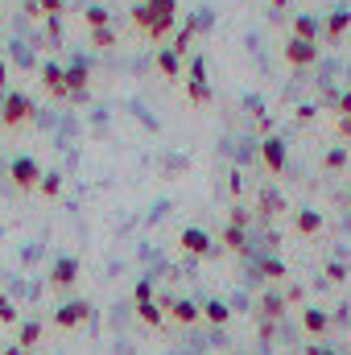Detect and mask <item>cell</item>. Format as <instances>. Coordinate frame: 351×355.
<instances>
[{"instance_id":"obj_1","label":"cell","mask_w":351,"mask_h":355,"mask_svg":"<svg viewBox=\"0 0 351 355\" xmlns=\"http://www.w3.org/2000/svg\"><path fill=\"white\" fill-rule=\"evenodd\" d=\"M0 120H4V128H17V124L33 120V99L25 91H8L4 95V107H0Z\"/></svg>"},{"instance_id":"obj_2","label":"cell","mask_w":351,"mask_h":355,"mask_svg":"<svg viewBox=\"0 0 351 355\" xmlns=\"http://www.w3.org/2000/svg\"><path fill=\"white\" fill-rule=\"evenodd\" d=\"M186 95L190 103H211V87H207V58L194 54L190 67H186Z\"/></svg>"},{"instance_id":"obj_3","label":"cell","mask_w":351,"mask_h":355,"mask_svg":"<svg viewBox=\"0 0 351 355\" xmlns=\"http://www.w3.org/2000/svg\"><path fill=\"white\" fill-rule=\"evenodd\" d=\"M8 178H12V186H17V190H37V186H42V166H37L33 157H25V153H21V157H12V162H8Z\"/></svg>"},{"instance_id":"obj_4","label":"cell","mask_w":351,"mask_h":355,"mask_svg":"<svg viewBox=\"0 0 351 355\" xmlns=\"http://www.w3.org/2000/svg\"><path fill=\"white\" fill-rule=\"evenodd\" d=\"M91 318V306L83 297H75V302H62L58 310H54V322H58V331H75V327H83Z\"/></svg>"},{"instance_id":"obj_5","label":"cell","mask_w":351,"mask_h":355,"mask_svg":"<svg viewBox=\"0 0 351 355\" xmlns=\"http://www.w3.org/2000/svg\"><path fill=\"white\" fill-rule=\"evenodd\" d=\"M285 162H289V149H285V141H281V137H264V141H261V166H264L273 178H277L281 170H285Z\"/></svg>"},{"instance_id":"obj_6","label":"cell","mask_w":351,"mask_h":355,"mask_svg":"<svg viewBox=\"0 0 351 355\" xmlns=\"http://www.w3.org/2000/svg\"><path fill=\"white\" fill-rule=\"evenodd\" d=\"M75 281H79V257H58L50 268V285L58 293H67V289H75Z\"/></svg>"},{"instance_id":"obj_7","label":"cell","mask_w":351,"mask_h":355,"mask_svg":"<svg viewBox=\"0 0 351 355\" xmlns=\"http://www.w3.org/2000/svg\"><path fill=\"white\" fill-rule=\"evenodd\" d=\"M285 62H289V67H314V62H318V46L289 37V42H285Z\"/></svg>"},{"instance_id":"obj_8","label":"cell","mask_w":351,"mask_h":355,"mask_svg":"<svg viewBox=\"0 0 351 355\" xmlns=\"http://www.w3.org/2000/svg\"><path fill=\"white\" fill-rule=\"evenodd\" d=\"M178 248H182L186 257H211V236H207L203 227H186V232L178 236Z\"/></svg>"},{"instance_id":"obj_9","label":"cell","mask_w":351,"mask_h":355,"mask_svg":"<svg viewBox=\"0 0 351 355\" xmlns=\"http://www.w3.org/2000/svg\"><path fill=\"white\" fill-rule=\"evenodd\" d=\"M162 310H170V318L182 322V327H194L203 318V306H194L190 297H178V302H162Z\"/></svg>"},{"instance_id":"obj_10","label":"cell","mask_w":351,"mask_h":355,"mask_svg":"<svg viewBox=\"0 0 351 355\" xmlns=\"http://www.w3.org/2000/svg\"><path fill=\"white\" fill-rule=\"evenodd\" d=\"M87 83H91L87 62H71L67 67V99H83L87 95Z\"/></svg>"},{"instance_id":"obj_11","label":"cell","mask_w":351,"mask_h":355,"mask_svg":"<svg viewBox=\"0 0 351 355\" xmlns=\"http://www.w3.org/2000/svg\"><path fill=\"white\" fill-rule=\"evenodd\" d=\"M348 29H351V12H348V8L327 12V21H323V37H327V42H339Z\"/></svg>"},{"instance_id":"obj_12","label":"cell","mask_w":351,"mask_h":355,"mask_svg":"<svg viewBox=\"0 0 351 355\" xmlns=\"http://www.w3.org/2000/svg\"><path fill=\"white\" fill-rule=\"evenodd\" d=\"M42 83L50 95H58V99H67V67H58V62H46L42 67Z\"/></svg>"},{"instance_id":"obj_13","label":"cell","mask_w":351,"mask_h":355,"mask_svg":"<svg viewBox=\"0 0 351 355\" xmlns=\"http://www.w3.org/2000/svg\"><path fill=\"white\" fill-rule=\"evenodd\" d=\"M302 327H306V335H327V327H331V314L327 310H318V306H306L302 310Z\"/></svg>"},{"instance_id":"obj_14","label":"cell","mask_w":351,"mask_h":355,"mask_svg":"<svg viewBox=\"0 0 351 355\" xmlns=\"http://www.w3.org/2000/svg\"><path fill=\"white\" fill-rule=\"evenodd\" d=\"M293 232H298V236H318V232H323V211H310V207L298 211V215H293Z\"/></svg>"},{"instance_id":"obj_15","label":"cell","mask_w":351,"mask_h":355,"mask_svg":"<svg viewBox=\"0 0 351 355\" xmlns=\"http://www.w3.org/2000/svg\"><path fill=\"white\" fill-rule=\"evenodd\" d=\"M37 343H42V322H37V318L21 322V331H17V347H21V352H33Z\"/></svg>"},{"instance_id":"obj_16","label":"cell","mask_w":351,"mask_h":355,"mask_svg":"<svg viewBox=\"0 0 351 355\" xmlns=\"http://www.w3.org/2000/svg\"><path fill=\"white\" fill-rule=\"evenodd\" d=\"M293 37H298V42H318V21H314L310 12H298V17H293Z\"/></svg>"},{"instance_id":"obj_17","label":"cell","mask_w":351,"mask_h":355,"mask_svg":"<svg viewBox=\"0 0 351 355\" xmlns=\"http://www.w3.org/2000/svg\"><path fill=\"white\" fill-rule=\"evenodd\" d=\"M157 71H162L166 79H178V75H182V58H178L170 46H162V50H157Z\"/></svg>"},{"instance_id":"obj_18","label":"cell","mask_w":351,"mask_h":355,"mask_svg":"<svg viewBox=\"0 0 351 355\" xmlns=\"http://www.w3.org/2000/svg\"><path fill=\"white\" fill-rule=\"evenodd\" d=\"M128 17H132V25H137V29H141V33L149 37V29H153V8H149L145 0H137V4L128 8Z\"/></svg>"},{"instance_id":"obj_19","label":"cell","mask_w":351,"mask_h":355,"mask_svg":"<svg viewBox=\"0 0 351 355\" xmlns=\"http://www.w3.org/2000/svg\"><path fill=\"white\" fill-rule=\"evenodd\" d=\"M203 318H207L211 327H228V322H232V310H228V302H207V306H203Z\"/></svg>"},{"instance_id":"obj_20","label":"cell","mask_w":351,"mask_h":355,"mask_svg":"<svg viewBox=\"0 0 351 355\" xmlns=\"http://www.w3.org/2000/svg\"><path fill=\"white\" fill-rule=\"evenodd\" d=\"M281 211H285V198H281L277 190H268V186H264V190H261V215H264V219H273V215H281Z\"/></svg>"},{"instance_id":"obj_21","label":"cell","mask_w":351,"mask_h":355,"mask_svg":"<svg viewBox=\"0 0 351 355\" xmlns=\"http://www.w3.org/2000/svg\"><path fill=\"white\" fill-rule=\"evenodd\" d=\"M219 244H223L228 252H244V248H248V244H244V227H232V223H228L223 236H219Z\"/></svg>"},{"instance_id":"obj_22","label":"cell","mask_w":351,"mask_h":355,"mask_svg":"<svg viewBox=\"0 0 351 355\" xmlns=\"http://www.w3.org/2000/svg\"><path fill=\"white\" fill-rule=\"evenodd\" d=\"M261 314H264V318H281V314H285V297L264 293V297H261Z\"/></svg>"},{"instance_id":"obj_23","label":"cell","mask_w":351,"mask_h":355,"mask_svg":"<svg viewBox=\"0 0 351 355\" xmlns=\"http://www.w3.org/2000/svg\"><path fill=\"white\" fill-rule=\"evenodd\" d=\"M137 314H141V322H145V327H162V306H157V302H141V306H137Z\"/></svg>"},{"instance_id":"obj_24","label":"cell","mask_w":351,"mask_h":355,"mask_svg":"<svg viewBox=\"0 0 351 355\" xmlns=\"http://www.w3.org/2000/svg\"><path fill=\"white\" fill-rule=\"evenodd\" d=\"M149 8H153V21L157 17H170V21H178V0H145Z\"/></svg>"},{"instance_id":"obj_25","label":"cell","mask_w":351,"mask_h":355,"mask_svg":"<svg viewBox=\"0 0 351 355\" xmlns=\"http://www.w3.org/2000/svg\"><path fill=\"white\" fill-rule=\"evenodd\" d=\"M91 46L95 50H112L116 46V29L108 25V29H91Z\"/></svg>"},{"instance_id":"obj_26","label":"cell","mask_w":351,"mask_h":355,"mask_svg":"<svg viewBox=\"0 0 351 355\" xmlns=\"http://www.w3.org/2000/svg\"><path fill=\"white\" fill-rule=\"evenodd\" d=\"M42 198H58V190H62V174H42Z\"/></svg>"},{"instance_id":"obj_27","label":"cell","mask_w":351,"mask_h":355,"mask_svg":"<svg viewBox=\"0 0 351 355\" xmlns=\"http://www.w3.org/2000/svg\"><path fill=\"white\" fill-rule=\"evenodd\" d=\"M87 25L91 29H108V8L103 4H91L87 8Z\"/></svg>"},{"instance_id":"obj_28","label":"cell","mask_w":351,"mask_h":355,"mask_svg":"<svg viewBox=\"0 0 351 355\" xmlns=\"http://www.w3.org/2000/svg\"><path fill=\"white\" fill-rule=\"evenodd\" d=\"M132 302H137V306H141V302H153V281L141 277V281L132 285Z\"/></svg>"},{"instance_id":"obj_29","label":"cell","mask_w":351,"mask_h":355,"mask_svg":"<svg viewBox=\"0 0 351 355\" xmlns=\"http://www.w3.org/2000/svg\"><path fill=\"white\" fill-rule=\"evenodd\" d=\"M261 277H268V281H281V277H285V265L268 257V261H261Z\"/></svg>"},{"instance_id":"obj_30","label":"cell","mask_w":351,"mask_h":355,"mask_svg":"<svg viewBox=\"0 0 351 355\" xmlns=\"http://www.w3.org/2000/svg\"><path fill=\"white\" fill-rule=\"evenodd\" d=\"M323 166H327V170H343V166H348V149H331V153L323 157Z\"/></svg>"},{"instance_id":"obj_31","label":"cell","mask_w":351,"mask_h":355,"mask_svg":"<svg viewBox=\"0 0 351 355\" xmlns=\"http://www.w3.org/2000/svg\"><path fill=\"white\" fill-rule=\"evenodd\" d=\"M12 322H17V306L0 293V327H12Z\"/></svg>"},{"instance_id":"obj_32","label":"cell","mask_w":351,"mask_h":355,"mask_svg":"<svg viewBox=\"0 0 351 355\" xmlns=\"http://www.w3.org/2000/svg\"><path fill=\"white\" fill-rule=\"evenodd\" d=\"M327 281H335V285H339V281H348V265L331 261V265H327Z\"/></svg>"},{"instance_id":"obj_33","label":"cell","mask_w":351,"mask_h":355,"mask_svg":"<svg viewBox=\"0 0 351 355\" xmlns=\"http://www.w3.org/2000/svg\"><path fill=\"white\" fill-rule=\"evenodd\" d=\"M248 219H252V215H248L244 207H236V211L228 215V223H232V227H248Z\"/></svg>"},{"instance_id":"obj_34","label":"cell","mask_w":351,"mask_h":355,"mask_svg":"<svg viewBox=\"0 0 351 355\" xmlns=\"http://www.w3.org/2000/svg\"><path fill=\"white\" fill-rule=\"evenodd\" d=\"M42 4V17H58L62 12V0H37Z\"/></svg>"},{"instance_id":"obj_35","label":"cell","mask_w":351,"mask_h":355,"mask_svg":"<svg viewBox=\"0 0 351 355\" xmlns=\"http://www.w3.org/2000/svg\"><path fill=\"white\" fill-rule=\"evenodd\" d=\"M339 112H343V120L351 116V91H343V95H339Z\"/></svg>"},{"instance_id":"obj_36","label":"cell","mask_w":351,"mask_h":355,"mask_svg":"<svg viewBox=\"0 0 351 355\" xmlns=\"http://www.w3.org/2000/svg\"><path fill=\"white\" fill-rule=\"evenodd\" d=\"M306 355H335L331 347H323V343H306Z\"/></svg>"},{"instance_id":"obj_37","label":"cell","mask_w":351,"mask_h":355,"mask_svg":"<svg viewBox=\"0 0 351 355\" xmlns=\"http://www.w3.org/2000/svg\"><path fill=\"white\" fill-rule=\"evenodd\" d=\"M25 17H42V4L37 0H25Z\"/></svg>"},{"instance_id":"obj_38","label":"cell","mask_w":351,"mask_h":355,"mask_svg":"<svg viewBox=\"0 0 351 355\" xmlns=\"http://www.w3.org/2000/svg\"><path fill=\"white\" fill-rule=\"evenodd\" d=\"M8 83V67H4V58H0V87Z\"/></svg>"},{"instance_id":"obj_39","label":"cell","mask_w":351,"mask_h":355,"mask_svg":"<svg viewBox=\"0 0 351 355\" xmlns=\"http://www.w3.org/2000/svg\"><path fill=\"white\" fill-rule=\"evenodd\" d=\"M4 355H25V352H21V347H17V343H12V347H4Z\"/></svg>"},{"instance_id":"obj_40","label":"cell","mask_w":351,"mask_h":355,"mask_svg":"<svg viewBox=\"0 0 351 355\" xmlns=\"http://www.w3.org/2000/svg\"><path fill=\"white\" fill-rule=\"evenodd\" d=\"M268 4H273V8H285V0H268Z\"/></svg>"},{"instance_id":"obj_41","label":"cell","mask_w":351,"mask_h":355,"mask_svg":"<svg viewBox=\"0 0 351 355\" xmlns=\"http://www.w3.org/2000/svg\"><path fill=\"white\" fill-rule=\"evenodd\" d=\"M232 355H244V352H232Z\"/></svg>"}]
</instances>
